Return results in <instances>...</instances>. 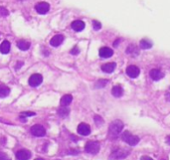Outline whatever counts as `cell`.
I'll return each instance as SVG.
<instances>
[{
  "label": "cell",
  "instance_id": "cell-31",
  "mask_svg": "<svg viewBox=\"0 0 170 160\" xmlns=\"http://www.w3.org/2000/svg\"><path fill=\"white\" fill-rule=\"evenodd\" d=\"M140 160H153L151 157H149V156H142V157L140 158Z\"/></svg>",
  "mask_w": 170,
  "mask_h": 160
},
{
  "label": "cell",
  "instance_id": "cell-13",
  "mask_svg": "<svg viewBox=\"0 0 170 160\" xmlns=\"http://www.w3.org/2000/svg\"><path fill=\"white\" fill-rule=\"evenodd\" d=\"M63 41H64V36L58 34V35H55L50 40V44L53 47H58V46H60L63 43Z\"/></svg>",
  "mask_w": 170,
  "mask_h": 160
},
{
  "label": "cell",
  "instance_id": "cell-25",
  "mask_svg": "<svg viewBox=\"0 0 170 160\" xmlns=\"http://www.w3.org/2000/svg\"><path fill=\"white\" fill-rule=\"evenodd\" d=\"M93 26H94V30H100L101 28V24L97 20H94L93 21Z\"/></svg>",
  "mask_w": 170,
  "mask_h": 160
},
{
  "label": "cell",
  "instance_id": "cell-15",
  "mask_svg": "<svg viewBox=\"0 0 170 160\" xmlns=\"http://www.w3.org/2000/svg\"><path fill=\"white\" fill-rule=\"evenodd\" d=\"M116 68V64L115 63H107L101 66V71L104 72V73H108V74H111L112 73L113 71H115V69Z\"/></svg>",
  "mask_w": 170,
  "mask_h": 160
},
{
  "label": "cell",
  "instance_id": "cell-18",
  "mask_svg": "<svg viewBox=\"0 0 170 160\" xmlns=\"http://www.w3.org/2000/svg\"><path fill=\"white\" fill-rule=\"evenodd\" d=\"M30 45H31L30 44V42L26 41V40H20V41H18L17 47L20 49L21 51H27L30 48Z\"/></svg>",
  "mask_w": 170,
  "mask_h": 160
},
{
  "label": "cell",
  "instance_id": "cell-26",
  "mask_svg": "<svg viewBox=\"0 0 170 160\" xmlns=\"http://www.w3.org/2000/svg\"><path fill=\"white\" fill-rule=\"evenodd\" d=\"M94 121H96V124H97V125H101V124L104 123L103 119H101V117L99 116H94Z\"/></svg>",
  "mask_w": 170,
  "mask_h": 160
},
{
  "label": "cell",
  "instance_id": "cell-10",
  "mask_svg": "<svg viewBox=\"0 0 170 160\" xmlns=\"http://www.w3.org/2000/svg\"><path fill=\"white\" fill-rule=\"evenodd\" d=\"M78 133L81 135H84V136H87L89 135L90 133V127L89 124L87 123H80L78 126Z\"/></svg>",
  "mask_w": 170,
  "mask_h": 160
},
{
  "label": "cell",
  "instance_id": "cell-7",
  "mask_svg": "<svg viewBox=\"0 0 170 160\" xmlns=\"http://www.w3.org/2000/svg\"><path fill=\"white\" fill-rule=\"evenodd\" d=\"M126 74L129 78L131 79H135L137 78L139 74H140V70L136 67V66H133V65H131V66H128L126 68Z\"/></svg>",
  "mask_w": 170,
  "mask_h": 160
},
{
  "label": "cell",
  "instance_id": "cell-27",
  "mask_svg": "<svg viewBox=\"0 0 170 160\" xmlns=\"http://www.w3.org/2000/svg\"><path fill=\"white\" fill-rule=\"evenodd\" d=\"M108 81H103V80H100L99 82L96 84V87H104V85H107Z\"/></svg>",
  "mask_w": 170,
  "mask_h": 160
},
{
  "label": "cell",
  "instance_id": "cell-11",
  "mask_svg": "<svg viewBox=\"0 0 170 160\" xmlns=\"http://www.w3.org/2000/svg\"><path fill=\"white\" fill-rule=\"evenodd\" d=\"M99 54H100V56L101 57V58H111V57L112 56V54H113V51L108 47H103V48L100 49Z\"/></svg>",
  "mask_w": 170,
  "mask_h": 160
},
{
  "label": "cell",
  "instance_id": "cell-33",
  "mask_svg": "<svg viewBox=\"0 0 170 160\" xmlns=\"http://www.w3.org/2000/svg\"><path fill=\"white\" fill-rule=\"evenodd\" d=\"M119 42H120V39H118V40H116L115 43H113V46H115V47H116V46H118V44L119 43Z\"/></svg>",
  "mask_w": 170,
  "mask_h": 160
},
{
  "label": "cell",
  "instance_id": "cell-20",
  "mask_svg": "<svg viewBox=\"0 0 170 160\" xmlns=\"http://www.w3.org/2000/svg\"><path fill=\"white\" fill-rule=\"evenodd\" d=\"M72 101H73V97L71 94H65L60 101V104L62 106H68L72 102Z\"/></svg>",
  "mask_w": 170,
  "mask_h": 160
},
{
  "label": "cell",
  "instance_id": "cell-29",
  "mask_svg": "<svg viewBox=\"0 0 170 160\" xmlns=\"http://www.w3.org/2000/svg\"><path fill=\"white\" fill-rule=\"evenodd\" d=\"M0 160H11V159L7 154L3 153V152H0Z\"/></svg>",
  "mask_w": 170,
  "mask_h": 160
},
{
  "label": "cell",
  "instance_id": "cell-21",
  "mask_svg": "<svg viewBox=\"0 0 170 160\" xmlns=\"http://www.w3.org/2000/svg\"><path fill=\"white\" fill-rule=\"evenodd\" d=\"M10 94V89L4 85H0V98H6Z\"/></svg>",
  "mask_w": 170,
  "mask_h": 160
},
{
  "label": "cell",
  "instance_id": "cell-5",
  "mask_svg": "<svg viewBox=\"0 0 170 160\" xmlns=\"http://www.w3.org/2000/svg\"><path fill=\"white\" fill-rule=\"evenodd\" d=\"M31 133L36 137H43L46 134V129H45L43 125L35 124L31 127Z\"/></svg>",
  "mask_w": 170,
  "mask_h": 160
},
{
  "label": "cell",
  "instance_id": "cell-28",
  "mask_svg": "<svg viewBox=\"0 0 170 160\" xmlns=\"http://www.w3.org/2000/svg\"><path fill=\"white\" fill-rule=\"evenodd\" d=\"M33 116H35V112H22V113L20 114V117Z\"/></svg>",
  "mask_w": 170,
  "mask_h": 160
},
{
  "label": "cell",
  "instance_id": "cell-14",
  "mask_svg": "<svg viewBox=\"0 0 170 160\" xmlns=\"http://www.w3.org/2000/svg\"><path fill=\"white\" fill-rule=\"evenodd\" d=\"M71 26H72V29L75 30L76 32H81L85 29L86 25H85V23L83 21H81V20H76V21H74L73 23H72Z\"/></svg>",
  "mask_w": 170,
  "mask_h": 160
},
{
  "label": "cell",
  "instance_id": "cell-19",
  "mask_svg": "<svg viewBox=\"0 0 170 160\" xmlns=\"http://www.w3.org/2000/svg\"><path fill=\"white\" fill-rule=\"evenodd\" d=\"M112 96L113 97H115V98H119V97H122V94H123V90H122V87H120V86H115L112 89Z\"/></svg>",
  "mask_w": 170,
  "mask_h": 160
},
{
  "label": "cell",
  "instance_id": "cell-8",
  "mask_svg": "<svg viewBox=\"0 0 170 160\" xmlns=\"http://www.w3.org/2000/svg\"><path fill=\"white\" fill-rule=\"evenodd\" d=\"M32 153L31 151L27 149H20L16 152V158L17 160H29L31 158Z\"/></svg>",
  "mask_w": 170,
  "mask_h": 160
},
{
  "label": "cell",
  "instance_id": "cell-3",
  "mask_svg": "<svg viewBox=\"0 0 170 160\" xmlns=\"http://www.w3.org/2000/svg\"><path fill=\"white\" fill-rule=\"evenodd\" d=\"M128 154H129V151L127 149L119 148L116 150H113L112 153L109 155V160H120L122 158H126Z\"/></svg>",
  "mask_w": 170,
  "mask_h": 160
},
{
  "label": "cell",
  "instance_id": "cell-23",
  "mask_svg": "<svg viewBox=\"0 0 170 160\" xmlns=\"http://www.w3.org/2000/svg\"><path fill=\"white\" fill-rule=\"evenodd\" d=\"M69 113H70V110L67 108V106H62L61 108L58 109V114L60 116H62V117L68 116H69Z\"/></svg>",
  "mask_w": 170,
  "mask_h": 160
},
{
  "label": "cell",
  "instance_id": "cell-30",
  "mask_svg": "<svg viewBox=\"0 0 170 160\" xmlns=\"http://www.w3.org/2000/svg\"><path fill=\"white\" fill-rule=\"evenodd\" d=\"M79 53H80V50H79L78 47H74V48L71 50V54H73V55H78Z\"/></svg>",
  "mask_w": 170,
  "mask_h": 160
},
{
  "label": "cell",
  "instance_id": "cell-12",
  "mask_svg": "<svg viewBox=\"0 0 170 160\" xmlns=\"http://www.w3.org/2000/svg\"><path fill=\"white\" fill-rule=\"evenodd\" d=\"M150 78L154 80V81H159L160 79H162L164 77V74L162 73L160 70H157V69H153V70L150 71Z\"/></svg>",
  "mask_w": 170,
  "mask_h": 160
},
{
  "label": "cell",
  "instance_id": "cell-2",
  "mask_svg": "<svg viewBox=\"0 0 170 160\" xmlns=\"http://www.w3.org/2000/svg\"><path fill=\"white\" fill-rule=\"evenodd\" d=\"M122 139L126 143H127L128 145H130V146H135L139 142V137L131 134V133L129 131H127V130H126L122 133Z\"/></svg>",
  "mask_w": 170,
  "mask_h": 160
},
{
  "label": "cell",
  "instance_id": "cell-32",
  "mask_svg": "<svg viewBox=\"0 0 170 160\" xmlns=\"http://www.w3.org/2000/svg\"><path fill=\"white\" fill-rule=\"evenodd\" d=\"M22 65H23V62H18V63H17V66L15 67V68H16V69H19V68H20V67L22 66Z\"/></svg>",
  "mask_w": 170,
  "mask_h": 160
},
{
  "label": "cell",
  "instance_id": "cell-16",
  "mask_svg": "<svg viewBox=\"0 0 170 160\" xmlns=\"http://www.w3.org/2000/svg\"><path fill=\"white\" fill-rule=\"evenodd\" d=\"M10 48H11V44L9 41H3L1 45H0V52L2 53V54H8L10 52Z\"/></svg>",
  "mask_w": 170,
  "mask_h": 160
},
{
  "label": "cell",
  "instance_id": "cell-9",
  "mask_svg": "<svg viewBox=\"0 0 170 160\" xmlns=\"http://www.w3.org/2000/svg\"><path fill=\"white\" fill-rule=\"evenodd\" d=\"M35 9L39 14L43 15V14H46L49 11V9H50V5H49V3H47V2H40V3H38V4H36Z\"/></svg>",
  "mask_w": 170,
  "mask_h": 160
},
{
  "label": "cell",
  "instance_id": "cell-22",
  "mask_svg": "<svg viewBox=\"0 0 170 160\" xmlns=\"http://www.w3.org/2000/svg\"><path fill=\"white\" fill-rule=\"evenodd\" d=\"M139 47H140L141 49H150L151 47H152V42L149 40L143 39L140 41V43H139Z\"/></svg>",
  "mask_w": 170,
  "mask_h": 160
},
{
  "label": "cell",
  "instance_id": "cell-24",
  "mask_svg": "<svg viewBox=\"0 0 170 160\" xmlns=\"http://www.w3.org/2000/svg\"><path fill=\"white\" fill-rule=\"evenodd\" d=\"M9 15V11L7 10L5 7L3 6H0V16H3V17H6Z\"/></svg>",
  "mask_w": 170,
  "mask_h": 160
},
{
  "label": "cell",
  "instance_id": "cell-1",
  "mask_svg": "<svg viewBox=\"0 0 170 160\" xmlns=\"http://www.w3.org/2000/svg\"><path fill=\"white\" fill-rule=\"evenodd\" d=\"M122 127H123V123L120 120L116 119L115 121H112L109 124V134L113 137H118V135L122 132Z\"/></svg>",
  "mask_w": 170,
  "mask_h": 160
},
{
  "label": "cell",
  "instance_id": "cell-6",
  "mask_svg": "<svg viewBox=\"0 0 170 160\" xmlns=\"http://www.w3.org/2000/svg\"><path fill=\"white\" fill-rule=\"evenodd\" d=\"M42 82H43V77L40 74H33L29 78V85L33 87H36L39 85H41Z\"/></svg>",
  "mask_w": 170,
  "mask_h": 160
},
{
  "label": "cell",
  "instance_id": "cell-17",
  "mask_svg": "<svg viewBox=\"0 0 170 160\" xmlns=\"http://www.w3.org/2000/svg\"><path fill=\"white\" fill-rule=\"evenodd\" d=\"M126 53L131 57H136L139 54V51H138V48L135 45H129L126 49Z\"/></svg>",
  "mask_w": 170,
  "mask_h": 160
},
{
  "label": "cell",
  "instance_id": "cell-34",
  "mask_svg": "<svg viewBox=\"0 0 170 160\" xmlns=\"http://www.w3.org/2000/svg\"><path fill=\"white\" fill-rule=\"evenodd\" d=\"M35 160H43L42 158H37V159H35Z\"/></svg>",
  "mask_w": 170,
  "mask_h": 160
},
{
  "label": "cell",
  "instance_id": "cell-4",
  "mask_svg": "<svg viewBox=\"0 0 170 160\" xmlns=\"http://www.w3.org/2000/svg\"><path fill=\"white\" fill-rule=\"evenodd\" d=\"M101 145L97 141H88L85 146V150L87 153L90 154H97L100 151Z\"/></svg>",
  "mask_w": 170,
  "mask_h": 160
}]
</instances>
